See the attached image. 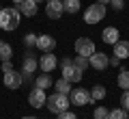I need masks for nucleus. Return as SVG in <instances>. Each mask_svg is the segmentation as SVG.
I'll return each instance as SVG.
<instances>
[{
	"instance_id": "obj_1",
	"label": "nucleus",
	"mask_w": 129,
	"mask_h": 119,
	"mask_svg": "<svg viewBox=\"0 0 129 119\" xmlns=\"http://www.w3.org/2000/svg\"><path fill=\"white\" fill-rule=\"evenodd\" d=\"M19 22H22V13H19L17 7H5V9L0 11V28L7 32L15 30V28L19 26Z\"/></svg>"
},
{
	"instance_id": "obj_2",
	"label": "nucleus",
	"mask_w": 129,
	"mask_h": 119,
	"mask_svg": "<svg viewBox=\"0 0 129 119\" xmlns=\"http://www.w3.org/2000/svg\"><path fill=\"white\" fill-rule=\"evenodd\" d=\"M45 106H47V110H50V113L58 115V113H64V110H69L71 102H69V95H64V93H58V91H56V93H52V95L47 97Z\"/></svg>"
},
{
	"instance_id": "obj_3",
	"label": "nucleus",
	"mask_w": 129,
	"mask_h": 119,
	"mask_svg": "<svg viewBox=\"0 0 129 119\" xmlns=\"http://www.w3.org/2000/svg\"><path fill=\"white\" fill-rule=\"evenodd\" d=\"M103 18H106V5H101V2H92L84 11V22L86 24H97V22H101Z\"/></svg>"
},
{
	"instance_id": "obj_4",
	"label": "nucleus",
	"mask_w": 129,
	"mask_h": 119,
	"mask_svg": "<svg viewBox=\"0 0 129 119\" xmlns=\"http://www.w3.org/2000/svg\"><path fill=\"white\" fill-rule=\"evenodd\" d=\"M69 102L73 106H86V104H90V91H86V89H82V87H73L71 89V93H69Z\"/></svg>"
},
{
	"instance_id": "obj_5",
	"label": "nucleus",
	"mask_w": 129,
	"mask_h": 119,
	"mask_svg": "<svg viewBox=\"0 0 129 119\" xmlns=\"http://www.w3.org/2000/svg\"><path fill=\"white\" fill-rule=\"evenodd\" d=\"M88 63H90L92 69H97V72H103V69L110 67V56L106 54V52H92L90 56H88Z\"/></svg>"
},
{
	"instance_id": "obj_6",
	"label": "nucleus",
	"mask_w": 129,
	"mask_h": 119,
	"mask_svg": "<svg viewBox=\"0 0 129 119\" xmlns=\"http://www.w3.org/2000/svg\"><path fill=\"white\" fill-rule=\"evenodd\" d=\"M2 82H5V87H7V89H11V91L19 89V87L24 84L22 72H17V69H11V72H7L5 76H2Z\"/></svg>"
},
{
	"instance_id": "obj_7",
	"label": "nucleus",
	"mask_w": 129,
	"mask_h": 119,
	"mask_svg": "<svg viewBox=\"0 0 129 119\" xmlns=\"http://www.w3.org/2000/svg\"><path fill=\"white\" fill-rule=\"evenodd\" d=\"M56 65H58V59H56L54 52H43L41 59H39V69H41L43 74H50L56 69Z\"/></svg>"
},
{
	"instance_id": "obj_8",
	"label": "nucleus",
	"mask_w": 129,
	"mask_h": 119,
	"mask_svg": "<svg viewBox=\"0 0 129 119\" xmlns=\"http://www.w3.org/2000/svg\"><path fill=\"white\" fill-rule=\"evenodd\" d=\"M60 72H62V78L64 80H69L71 84H75V82H80L82 80V76H84V69H80L78 65H67V67H60Z\"/></svg>"
},
{
	"instance_id": "obj_9",
	"label": "nucleus",
	"mask_w": 129,
	"mask_h": 119,
	"mask_svg": "<svg viewBox=\"0 0 129 119\" xmlns=\"http://www.w3.org/2000/svg\"><path fill=\"white\" fill-rule=\"evenodd\" d=\"M62 13H64V2L62 0H50V2H45V15L50 20L62 18Z\"/></svg>"
},
{
	"instance_id": "obj_10",
	"label": "nucleus",
	"mask_w": 129,
	"mask_h": 119,
	"mask_svg": "<svg viewBox=\"0 0 129 119\" xmlns=\"http://www.w3.org/2000/svg\"><path fill=\"white\" fill-rule=\"evenodd\" d=\"M45 102H47V95H45V91H43V89L35 87L30 93H28V104H30L32 108H43V106H45Z\"/></svg>"
},
{
	"instance_id": "obj_11",
	"label": "nucleus",
	"mask_w": 129,
	"mask_h": 119,
	"mask_svg": "<svg viewBox=\"0 0 129 119\" xmlns=\"http://www.w3.org/2000/svg\"><path fill=\"white\" fill-rule=\"evenodd\" d=\"M75 52H78L80 56H90L92 52H95V43L88 39V37H80V39H75Z\"/></svg>"
},
{
	"instance_id": "obj_12",
	"label": "nucleus",
	"mask_w": 129,
	"mask_h": 119,
	"mask_svg": "<svg viewBox=\"0 0 129 119\" xmlns=\"http://www.w3.org/2000/svg\"><path fill=\"white\" fill-rule=\"evenodd\" d=\"M37 67H39V61L32 54H26L24 56V67H22V78L24 80H32V72Z\"/></svg>"
},
{
	"instance_id": "obj_13",
	"label": "nucleus",
	"mask_w": 129,
	"mask_h": 119,
	"mask_svg": "<svg viewBox=\"0 0 129 119\" xmlns=\"http://www.w3.org/2000/svg\"><path fill=\"white\" fill-rule=\"evenodd\" d=\"M56 48V39L52 35H37V50L39 52H52Z\"/></svg>"
},
{
	"instance_id": "obj_14",
	"label": "nucleus",
	"mask_w": 129,
	"mask_h": 119,
	"mask_svg": "<svg viewBox=\"0 0 129 119\" xmlns=\"http://www.w3.org/2000/svg\"><path fill=\"white\" fill-rule=\"evenodd\" d=\"M101 39H103L106 43H110V46H114L116 41H120V32H118V28H116V26H108V28H103Z\"/></svg>"
},
{
	"instance_id": "obj_15",
	"label": "nucleus",
	"mask_w": 129,
	"mask_h": 119,
	"mask_svg": "<svg viewBox=\"0 0 129 119\" xmlns=\"http://www.w3.org/2000/svg\"><path fill=\"white\" fill-rule=\"evenodd\" d=\"M17 9H19V13H22V15H26V18H32V15H37L39 5L35 2V0H24V2L17 7Z\"/></svg>"
},
{
	"instance_id": "obj_16",
	"label": "nucleus",
	"mask_w": 129,
	"mask_h": 119,
	"mask_svg": "<svg viewBox=\"0 0 129 119\" xmlns=\"http://www.w3.org/2000/svg\"><path fill=\"white\" fill-rule=\"evenodd\" d=\"M114 56H118L120 61L129 59V41H116L114 43Z\"/></svg>"
},
{
	"instance_id": "obj_17",
	"label": "nucleus",
	"mask_w": 129,
	"mask_h": 119,
	"mask_svg": "<svg viewBox=\"0 0 129 119\" xmlns=\"http://www.w3.org/2000/svg\"><path fill=\"white\" fill-rule=\"evenodd\" d=\"M106 95H108V91H106L103 84H95V87L90 89V100H92V102H101ZM92 102H90V104H92Z\"/></svg>"
},
{
	"instance_id": "obj_18",
	"label": "nucleus",
	"mask_w": 129,
	"mask_h": 119,
	"mask_svg": "<svg viewBox=\"0 0 129 119\" xmlns=\"http://www.w3.org/2000/svg\"><path fill=\"white\" fill-rule=\"evenodd\" d=\"M35 87H39V89H43V91H45L47 87H54V80H52L50 74H41V76L35 80Z\"/></svg>"
},
{
	"instance_id": "obj_19",
	"label": "nucleus",
	"mask_w": 129,
	"mask_h": 119,
	"mask_svg": "<svg viewBox=\"0 0 129 119\" xmlns=\"http://www.w3.org/2000/svg\"><path fill=\"white\" fill-rule=\"evenodd\" d=\"M13 59V48L7 41H0V61H11Z\"/></svg>"
},
{
	"instance_id": "obj_20",
	"label": "nucleus",
	"mask_w": 129,
	"mask_h": 119,
	"mask_svg": "<svg viewBox=\"0 0 129 119\" xmlns=\"http://www.w3.org/2000/svg\"><path fill=\"white\" fill-rule=\"evenodd\" d=\"M54 87H56V91H58V93H64V95H69L71 89H73V87H71V82H69V80H64V78H60L58 82H54Z\"/></svg>"
},
{
	"instance_id": "obj_21",
	"label": "nucleus",
	"mask_w": 129,
	"mask_h": 119,
	"mask_svg": "<svg viewBox=\"0 0 129 119\" xmlns=\"http://www.w3.org/2000/svg\"><path fill=\"white\" fill-rule=\"evenodd\" d=\"M118 87L123 91H129V69H123L118 74Z\"/></svg>"
},
{
	"instance_id": "obj_22",
	"label": "nucleus",
	"mask_w": 129,
	"mask_h": 119,
	"mask_svg": "<svg viewBox=\"0 0 129 119\" xmlns=\"http://www.w3.org/2000/svg\"><path fill=\"white\" fill-rule=\"evenodd\" d=\"M80 11V0H64V13H78Z\"/></svg>"
},
{
	"instance_id": "obj_23",
	"label": "nucleus",
	"mask_w": 129,
	"mask_h": 119,
	"mask_svg": "<svg viewBox=\"0 0 129 119\" xmlns=\"http://www.w3.org/2000/svg\"><path fill=\"white\" fill-rule=\"evenodd\" d=\"M108 119H127V110L120 106V108H112L110 115H108Z\"/></svg>"
},
{
	"instance_id": "obj_24",
	"label": "nucleus",
	"mask_w": 129,
	"mask_h": 119,
	"mask_svg": "<svg viewBox=\"0 0 129 119\" xmlns=\"http://www.w3.org/2000/svg\"><path fill=\"white\" fill-rule=\"evenodd\" d=\"M108 115H110V110H108V108H103V106H97L95 113H92V117H95V119H108Z\"/></svg>"
},
{
	"instance_id": "obj_25",
	"label": "nucleus",
	"mask_w": 129,
	"mask_h": 119,
	"mask_svg": "<svg viewBox=\"0 0 129 119\" xmlns=\"http://www.w3.org/2000/svg\"><path fill=\"white\" fill-rule=\"evenodd\" d=\"M24 43H26L28 48L37 46V35H35V32H26V35H24Z\"/></svg>"
},
{
	"instance_id": "obj_26",
	"label": "nucleus",
	"mask_w": 129,
	"mask_h": 119,
	"mask_svg": "<svg viewBox=\"0 0 129 119\" xmlns=\"http://www.w3.org/2000/svg\"><path fill=\"white\" fill-rule=\"evenodd\" d=\"M73 65H78L80 69H86L90 63H88V59H86V56H80V54H78V56L73 59Z\"/></svg>"
},
{
	"instance_id": "obj_27",
	"label": "nucleus",
	"mask_w": 129,
	"mask_h": 119,
	"mask_svg": "<svg viewBox=\"0 0 129 119\" xmlns=\"http://www.w3.org/2000/svg\"><path fill=\"white\" fill-rule=\"evenodd\" d=\"M120 104H123V108L129 113V91H123V95H120Z\"/></svg>"
},
{
	"instance_id": "obj_28",
	"label": "nucleus",
	"mask_w": 129,
	"mask_h": 119,
	"mask_svg": "<svg viewBox=\"0 0 129 119\" xmlns=\"http://www.w3.org/2000/svg\"><path fill=\"white\" fill-rule=\"evenodd\" d=\"M110 5L114 11H123L125 9V0H110Z\"/></svg>"
},
{
	"instance_id": "obj_29",
	"label": "nucleus",
	"mask_w": 129,
	"mask_h": 119,
	"mask_svg": "<svg viewBox=\"0 0 129 119\" xmlns=\"http://www.w3.org/2000/svg\"><path fill=\"white\" fill-rule=\"evenodd\" d=\"M56 119H78V115H73L71 110H64V113H58Z\"/></svg>"
},
{
	"instance_id": "obj_30",
	"label": "nucleus",
	"mask_w": 129,
	"mask_h": 119,
	"mask_svg": "<svg viewBox=\"0 0 129 119\" xmlns=\"http://www.w3.org/2000/svg\"><path fill=\"white\" fill-rule=\"evenodd\" d=\"M0 69H2V74L11 72V69H13V63H11V61H2V65H0Z\"/></svg>"
},
{
	"instance_id": "obj_31",
	"label": "nucleus",
	"mask_w": 129,
	"mask_h": 119,
	"mask_svg": "<svg viewBox=\"0 0 129 119\" xmlns=\"http://www.w3.org/2000/svg\"><path fill=\"white\" fill-rule=\"evenodd\" d=\"M73 63V59H69V56H64L62 61H60V67H67V65H71Z\"/></svg>"
},
{
	"instance_id": "obj_32",
	"label": "nucleus",
	"mask_w": 129,
	"mask_h": 119,
	"mask_svg": "<svg viewBox=\"0 0 129 119\" xmlns=\"http://www.w3.org/2000/svg\"><path fill=\"white\" fill-rule=\"evenodd\" d=\"M118 63H120L118 56H112V59H110V65H112V67H118Z\"/></svg>"
},
{
	"instance_id": "obj_33",
	"label": "nucleus",
	"mask_w": 129,
	"mask_h": 119,
	"mask_svg": "<svg viewBox=\"0 0 129 119\" xmlns=\"http://www.w3.org/2000/svg\"><path fill=\"white\" fill-rule=\"evenodd\" d=\"M22 2H24V0H13V5H15V7H19Z\"/></svg>"
},
{
	"instance_id": "obj_34",
	"label": "nucleus",
	"mask_w": 129,
	"mask_h": 119,
	"mask_svg": "<svg viewBox=\"0 0 129 119\" xmlns=\"http://www.w3.org/2000/svg\"><path fill=\"white\" fill-rule=\"evenodd\" d=\"M97 2H101V5H108V2H110V0H97Z\"/></svg>"
},
{
	"instance_id": "obj_35",
	"label": "nucleus",
	"mask_w": 129,
	"mask_h": 119,
	"mask_svg": "<svg viewBox=\"0 0 129 119\" xmlns=\"http://www.w3.org/2000/svg\"><path fill=\"white\" fill-rule=\"evenodd\" d=\"M22 119H37V117H22Z\"/></svg>"
},
{
	"instance_id": "obj_36",
	"label": "nucleus",
	"mask_w": 129,
	"mask_h": 119,
	"mask_svg": "<svg viewBox=\"0 0 129 119\" xmlns=\"http://www.w3.org/2000/svg\"><path fill=\"white\" fill-rule=\"evenodd\" d=\"M35 2H37V5H39V2H41V0H35Z\"/></svg>"
},
{
	"instance_id": "obj_37",
	"label": "nucleus",
	"mask_w": 129,
	"mask_h": 119,
	"mask_svg": "<svg viewBox=\"0 0 129 119\" xmlns=\"http://www.w3.org/2000/svg\"><path fill=\"white\" fill-rule=\"evenodd\" d=\"M45 2H50V0H45Z\"/></svg>"
},
{
	"instance_id": "obj_38",
	"label": "nucleus",
	"mask_w": 129,
	"mask_h": 119,
	"mask_svg": "<svg viewBox=\"0 0 129 119\" xmlns=\"http://www.w3.org/2000/svg\"><path fill=\"white\" fill-rule=\"evenodd\" d=\"M0 11H2V7H0Z\"/></svg>"
},
{
	"instance_id": "obj_39",
	"label": "nucleus",
	"mask_w": 129,
	"mask_h": 119,
	"mask_svg": "<svg viewBox=\"0 0 129 119\" xmlns=\"http://www.w3.org/2000/svg\"><path fill=\"white\" fill-rule=\"evenodd\" d=\"M62 2H64V0H62Z\"/></svg>"
}]
</instances>
